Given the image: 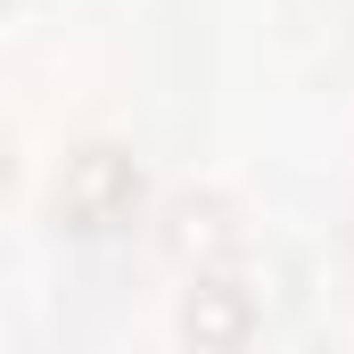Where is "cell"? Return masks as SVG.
Segmentation results:
<instances>
[{"mask_svg": "<svg viewBox=\"0 0 354 354\" xmlns=\"http://www.w3.org/2000/svg\"><path fill=\"white\" fill-rule=\"evenodd\" d=\"M132 206H140V165L124 157V149H75L66 157V181H58V214H66V231H115V223H132Z\"/></svg>", "mask_w": 354, "mask_h": 354, "instance_id": "cell-1", "label": "cell"}, {"mask_svg": "<svg viewBox=\"0 0 354 354\" xmlns=\"http://www.w3.org/2000/svg\"><path fill=\"white\" fill-rule=\"evenodd\" d=\"M248 330H256V305H248L239 280H189V297H181V338H189V354H239Z\"/></svg>", "mask_w": 354, "mask_h": 354, "instance_id": "cell-2", "label": "cell"}, {"mask_svg": "<svg viewBox=\"0 0 354 354\" xmlns=\"http://www.w3.org/2000/svg\"><path fill=\"white\" fill-rule=\"evenodd\" d=\"M239 231H231V206L223 198H181L174 206V248L181 256H223Z\"/></svg>", "mask_w": 354, "mask_h": 354, "instance_id": "cell-3", "label": "cell"}, {"mask_svg": "<svg viewBox=\"0 0 354 354\" xmlns=\"http://www.w3.org/2000/svg\"><path fill=\"white\" fill-rule=\"evenodd\" d=\"M0 181H8V149H0Z\"/></svg>", "mask_w": 354, "mask_h": 354, "instance_id": "cell-4", "label": "cell"}]
</instances>
